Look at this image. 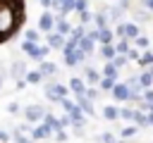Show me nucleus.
Instances as JSON below:
<instances>
[{
	"mask_svg": "<svg viewBox=\"0 0 153 143\" xmlns=\"http://www.w3.org/2000/svg\"><path fill=\"white\" fill-rule=\"evenodd\" d=\"M22 21V0H0V41L10 38V33Z\"/></svg>",
	"mask_w": 153,
	"mask_h": 143,
	"instance_id": "obj_1",
	"label": "nucleus"
},
{
	"mask_svg": "<svg viewBox=\"0 0 153 143\" xmlns=\"http://www.w3.org/2000/svg\"><path fill=\"white\" fill-rule=\"evenodd\" d=\"M22 50H24L31 60H43V57L50 52L48 45H38V43H31V41H24V43H22Z\"/></svg>",
	"mask_w": 153,
	"mask_h": 143,
	"instance_id": "obj_2",
	"label": "nucleus"
},
{
	"mask_svg": "<svg viewBox=\"0 0 153 143\" xmlns=\"http://www.w3.org/2000/svg\"><path fill=\"white\" fill-rule=\"evenodd\" d=\"M45 112H48V110L41 107V105H29V107L24 110V117H26L29 124H38V122H43V114H45Z\"/></svg>",
	"mask_w": 153,
	"mask_h": 143,
	"instance_id": "obj_3",
	"label": "nucleus"
},
{
	"mask_svg": "<svg viewBox=\"0 0 153 143\" xmlns=\"http://www.w3.org/2000/svg\"><path fill=\"white\" fill-rule=\"evenodd\" d=\"M115 100H120V102H124V100H129V88H127V83H112V88L108 91Z\"/></svg>",
	"mask_w": 153,
	"mask_h": 143,
	"instance_id": "obj_4",
	"label": "nucleus"
},
{
	"mask_svg": "<svg viewBox=\"0 0 153 143\" xmlns=\"http://www.w3.org/2000/svg\"><path fill=\"white\" fill-rule=\"evenodd\" d=\"M50 133H53V129L45 124V122H38L33 129H31V138H36V141H43V138H50Z\"/></svg>",
	"mask_w": 153,
	"mask_h": 143,
	"instance_id": "obj_5",
	"label": "nucleus"
},
{
	"mask_svg": "<svg viewBox=\"0 0 153 143\" xmlns=\"http://www.w3.org/2000/svg\"><path fill=\"white\" fill-rule=\"evenodd\" d=\"M74 98H76L74 102L79 105V110H81L84 114H93V112H96V110H93V100H88L84 93H81V95H74Z\"/></svg>",
	"mask_w": 153,
	"mask_h": 143,
	"instance_id": "obj_6",
	"label": "nucleus"
},
{
	"mask_svg": "<svg viewBox=\"0 0 153 143\" xmlns=\"http://www.w3.org/2000/svg\"><path fill=\"white\" fill-rule=\"evenodd\" d=\"M53 24H55V17L50 14V12H45V14H41V19H38V29L41 31H53Z\"/></svg>",
	"mask_w": 153,
	"mask_h": 143,
	"instance_id": "obj_7",
	"label": "nucleus"
},
{
	"mask_svg": "<svg viewBox=\"0 0 153 143\" xmlns=\"http://www.w3.org/2000/svg\"><path fill=\"white\" fill-rule=\"evenodd\" d=\"M55 72H57V64H53V62H41V64H38V74H41L43 79L55 76Z\"/></svg>",
	"mask_w": 153,
	"mask_h": 143,
	"instance_id": "obj_8",
	"label": "nucleus"
},
{
	"mask_svg": "<svg viewBox=\"0 0 153 143\" xmlns=\"http://www.w3.org/2000/svg\"><path fill=\"white\" fill-rule=\"evenodd\" d=\"M67 88H69V93H74V95H81V93H84V88H86V83H84V79H79V76H72Z\"/></svg>",
	"mask_w": 153,
	"mask_h": 143,
	"instance_id": "obj_9",
	"label": "nucleus"
},
{
	"mask_svg": "<svg viewBox=\"0 0 153 143\" xmlns=\"http://www.w3.org/2000/svg\"><path fill=\"white\" fill-rule=\"evenodd\" d=\"M93 43H96V41H91L88 36H81V38L76 41V48H79V50H84V52H86V57H88V55H93V52H91V50H93Z\"/></svg>",
	"mask_w": 153,
	"mask_h": 143,
	"instance_id": "obj_10",
	"label": "nucleus"
},
{
	"mask_svg": "<svg viewBox=\"0 0 153 143\" xmlns=\"http://www.w3.org/2000/svg\"><path fill=\"white\" fill-rule=\"evenodd\" d=\"M45 91L55 93L57 98H67V95H69V88H67V86H62V83H48V86H45Z\"/></svg>",
	"mask_w": 153,
	"mask_h": 143,
	"instance_id": "obj_11",
	"label": "nucleus"
},
{
	"mask_svg": "<svg viewBox=\"0 0 153 143\" xmlns=\"http://www.w3.org/2000/svg\"><path fill=\"white\" fill-rule=\"evenodd\" d=\"M26 72H29V69H26L24 62H12V67H10V76H14V79H22Z\"/></svg>",
	"mask_w": 153,
	"mask_h": 143,
	"instance_id": "obj_12",
	"label": "nucleus"
},
{
	"mask_svg": "<svg viewBox=\"0 0 153 143\" xmlns=\"http://www.w3.org/2000/svg\"><path fill=\"white\" fill-rule=\"evenodd\" d=\"M141 31L136 24H122V38H136Z\"/></svg>",
	"mask_w": 153,
	"mask_h": 143,
	"instance_id": "obj_13",
	"label": "nucleus"
},
{
	"mask_svg": "<svg viewBox=\"0 0 153 143\" xmlns=\"http://www.w3.org/2000/svg\"><path fill=\"white\" fill-rule=\"evenodd\" d=\"M62 45H65V36H60V33H48V48L62 50Z\"/></svg>",
	"mask_w": 153,
	"mask_h": 143,
	"instance_id": "obj_14",
	"label": "nucleus"
},
{
	"mask_svg": "<svg viewBox=\"0 0 153 143\" xmlns=\"http://www.w3.org/2000/svg\"><path fill=\"white\" fill-rule=\"evenodd\" d=\"M103 117H105L108 122H117V119H120V107H115V105L103 107Z\"/></svg>",
	"mask_w": 153,
	"mask_h": 143,
	"instance_id": "obj_15",
	"label": "nucleus"
},
{
	"mask_svg": "<svg viewBox=\"0 0 153 143\" xmlns=\"http://www.w3.org/2000/svg\"><path fill=\"white\" fill-rule=\"evenodd\" d=\"M53 29H55V33L65 36V33H69V29H72V26H69V24H67V21H65L62 17H57V21L53 24Z\"/></svg>",
	"mask_w": 153,
	"mask_h": 143,
	"instance_id": "obj_16",
	"label": "nucleus"
},
{
	"mask_svg": "<svg viewBox=\"0 0 153 143\" xmlns=\"http://www.w3.org/2000/svg\"><path fill=\"white\" fill-rule=\"evenodd\" d=\"M131 122L139 126V129H143V126H148V117L141 112V110H134V117H131Z\"/></svg>",
	"mask_w": 153,
	"mask_h": 143,
	"instance_id": "obj_17",
	"label": "nucleus"
},
{
	"mask_svg": "<svg viewBox=\"0 0 153 143\" xmlns=\"http://www.w3.org/2000/svg\"><path fill=\"white\" fill-rule=\"evenodd\" d=\"M84 79L88 81V83H98V79H100V74L93 69V67H84Z\"/></svg>",
	"mask_w": 153,
	"mask_h": 143,
	"instance_id": "obj_18",
	"label": "nucleus"
},
{
	"mask_svg": "<svg viewBox=\"0 0 153 143\" xmlns=\"http://www.w3.org/2000/svg\"><path fill=\"white\" fill-rule=\"evenodd\" d=\"M96 41H100V43H112V31H110L108 26L98 29V38H96Z\"/></svg>",
	"mask_w": 153,
	"mask_h": 143,
	"instance_id": "obj_19",
	"label": "nucleus"
},
{
	"mask_svg": "<svg viewBox=\"0 0 153 143\" xmlns=\"http://www.w3.org/2000/svg\"><path fill=\"white\" fill-rule=\"evenodd\" d=\"M117 74H120V69H117V67H115V64H112V62L108 60V62H105V67H103V76H110V79H117Z\"/></svg>",
	"mask_w": 153,
	"mask_h": 143,
	"instance_id": "obj_20",
	"label": "nucleus"
},
{
	"mask_svg": "<svg viewBox=\"0 0 153 143\" xmlns=\"http://www.w3.org/2000/svg\"><path fill=\"white\" fill-rule=\"evenodd\" d=\"M100 55L105 57V60H112L117 52H115V45L112 43H103V48H100Z\"/></svg>",
	"mask_w": 153,
	"mask_h": 143,
	"instance_id": "obj_21",
	"label": "nucleus"
},
{
	"mask_svg": "<svg viewBox=\"0 0 153 143\" xmlns=\"http://www.w3.org/2000/svg\"><path fill=\"white\" fill-rule=\"evenodd\" d=\"M24 81H26V83H41L43 76H41L38 69H36V72H26V74H24Z\"/></svg>",
	"mask_w": 153,
	"mask_h": 143,
	"instance_id": "obj_22",
	"label": "nucleus"
},
{
	"mask_svg": "<svg viewBox=\"0 0 153 143\" xmlns=\"http://www.w3.org/2000/svg\"><path fill=\"white\" fill-rule=\"evenodd\" d=\"M136 133H139V126H136V124H129V126H124V129L120 131L122 138H131V136H136Z\"/></svg>",
	"mask_w": 153,
	"mask_h": 143,
	"instance_id": "obj_23",
	"label": "nucleus"
},
{
	"mask_svg": "<svg viewBox=\"0 0 153 143\" xmlns=\"http://www.w3.org/2000/svg\"><path fill=\"white\" fill-rule=\"evenodd\" d=\"M127 50H129V38H122V41H117V43H115V52L124 55Z\"/></svg>",
	"mask_w": 153,
	"mask_h": 143,
	"instance_id": "obj_24",
	"label": "nucleus"
},
{
	"mask_svg": "<svg viewBox=\"0 0 153 143\" xmlns=\"http://www.w3.org/2000/svg\"><path fill=\"white\" fill-rule=\"evenodd\" d=\"M12 138H14V143H31V138H26L24 131H19V129H12Z\"/></svg>",
	"mask_w": 153,
	"mask_h": 143,
	"instance_id": "obj_25",
	"label": "nucleus"
},
{
	"mask_svg": "<svg viewBox=\"0 0 153 143\" xmlns=\"http://www.w3.org/2000/svg\"><path fill=\"white\" fill-rule=\"evenodd\" d=\"M115 81H117V79H110V76H103V79H98V86H100L103 91H110Z\"/></svg>",
	"mask_w": 153,
	"mask_h": 143,
	"instance_id": "obj_26",
	"label": "nucleus"
},
{
	"mask_svg": "<svg viewBox=\"0 0 153 143\" xmlns=\"http://www.w3.org/2000/svg\"><path fill=\"white\" fill-rule=\"evenodd\" d=\"M122 10H124L122 5H117V7H110V10H108V19H120V17H122Z\"/></svg>",
	"mask_w": 153,
	"mask_h": 143,
	"instance_id": "obj_27",
	"label": "nucleus"
},
{
	"mask_svg": "<svg viewBox=\"0 0 153 143\" xmlns=\"http://www.w3.org/2000/svg\"><path fill=\"white\" fill-rule=\"evenodd\" d=\"M84 33H86V31H84V26H74V29H69V38H72V41H79Z\"/></svg>",
	"mask_w": 153,
	"mask_h": 143,
	"instance_id": "obj_28",
	"label": "nucleus"
},
{
	"mask_svg": "<svg viewBox=\"0 0 153 143\" xmlns=\"http://www.w3.org/2000/svg\"><path fill=\"white\" fill-rule=\"evenodd\" d=\"M110 62H112V64H115V67H117V69H122V67H124V64H127V62H129V60H127V57H124V55H120V52H117V55H115V57H112V60H110Z\"/></svg>",
	"mask_w": 153,
	"mask_h": 143,
	"instance_id": "obj_29",
	"label": "nucleus"
},
{
	"mask_svg": "<svg viewBox=\"0 0 153 143\" xmlns=\"http://www.w3.org/2000/svg\"><path fill=\"white\" fill-rule=\"evenodd\" d=\"M139 83H141L143 88H151V83H153V76H151L148 72H143V74L139 76Z\"/></svg>",
	"mask_w": 153,
	"mask_h": 143,
	"instance_id": "obj_30",
	"label": "nucleus"
},
{
	"mask_svg": "<svg viewBox=\"0 0 153 143\" xmlns=\"http://www.w3.org/2000/svg\"><path fill=\"white\" fill-rule=\"evenodd\" d=\"M24 33H26V41H31V43H38V36H41V33H38L36 29H26Z\"/></svg>",
	"mask_w": 153,
	"mask_h": 143,
	"instance_id": "obj_31",
	"label": "nucleus"
},
{
	"mask_svg": "<svg viewBox=\"0 0 153 143\" xmlns=\"http://www.w3.org/2000/svg\"><path fill=\"white\" fill-rule=\"evenodd\" d=\"M136 62H141V64H151V62H153V52H151V50H146L143 55H139V60H136Z\"/></svg>",
	"mask_w": 153,
	"mask_h": 143,
	"instance_id": "obj_32",
	"label": "nucleus"
},
{
	"mask_svg": "<svg viewBox=\"0 0 153 143\" xmlns=\"http://www.w3.org/2000/svg\"><path fill=\"white\" fill-rule=\"evenodd\" d=\"M120 117H122V119H127V122H131L134 110H129V107H120Z\"/></svg>",
	"mask_w": 153,
	"mask_h": 143,
	"instance_id": "obj_33",
	"label": "nucleus"
},
{
	"mask_svg": "<svg viewBox=\"0 0 153 143\" xmlns=\"http://www.w3.org/2000/svg\"><path fill=\"white\" fill-rule=\"evenodd\" d=\"M134 45H136V48H148V38H146V36H136V38H134Z\"/></svg>",
	"mask_w": 153,
	"mask_h": 143,
	"instance_id": "obj_34",
	"label": "nucleus"
},
{
	"mask_svg": "<svg viewBox=\"0 0 153 143\" xmlns=\"http://www.w3.org/2000/svg\"><path fill=\"white\" fill-rule=\"evenodd\" d=\"M141 100H143V102H153V91H151V88H143V91H141Z\"/></svg>",
	"mask_w": 153,
	"mask_h": 143,
	"instance_id": "obj_35",
	"label": "nucleus"
},
{
	"mask_svg": "<svg viewBox=\"0 0 153 143\" xmlns=\"http://www.w3.org/2000/svg\"><path fill=\"white\" fill-rule=\"evenodd\" d=\"M146 19H148V12H146V10L134 12V21H146Z\"/></svg>",
	"mask_w": 153,
	"mask_h": 143,
	"instance_id": "obj_36",
	"label": "nucleus"
},
{
	"mask_svg": "<svg viewBox=\"0 0 153 143\" xmlns=\"http://www.w3.org/2000/svg\"><path fill=\"white\" fill-rule=\"evenodd\" d=\"M124 57H127V60H139V50H136V48H129V50L124 52Z\"/></svg>",
	"mask_w": 153,
	"mask_h": 143,
	"instance_id": "obj_37",
	"label": "nucleus"
},
{
	"mask_svg": "<svg viewBox=\"0 0 153 143\" xmlns=\"http://www.w3.org/2000/svg\"><path fill=\"white\" fill-rule=\"evenodd\" d=\"M91 17H93V14H91L88 10H81V12H79V19H81L84 24H86V21H91Z\"/></svg>",
	"mask_w": 153,
	"mask_h": 143,
	"instance_id": "obj_38",
	"label": "nucleus"
},
{
	"mask_svg": "<svg viewBox=\"0 0 153 143\" xmlns=\"http://www.w3.org/2000/svg\"><path fill=\"white\" fill-rule=\"evenodd\" d=\"M105 24H108V19H105L103 14H96V29H103Z\"/></svg>",
	"mask_w": 153,
	"mask_h": 143,
	"instance_id": "obj_39",
	"label": "nucleus"
},
{
	"mask_svg": "<svg viewBox=\"0 0 153 143\" xmlns=\"http://www.w3.org/2000/svg\"><path fill=\"white\" fill-rule=\"evenodd\" d=\"M19 110H22V107H19L17 102H10V105H7V112H10V114H17Z\"/></svg>",
	"mask_w": 153,
	"mask_h": 143,
	"instance_id": "obj_40",
	"label": "nucleus"
},
{
	"mask_svg": "<svg viewBox=\"0 0 153 143\" xmlns=\"http://www.w3.org/2000/svg\"><path fill=\"white\" fill-rule=\"evenodd\" d=\"M57 122H60V126H62V129H65V126H72V119H69V114H67V117H60Z\"/></svg>",
	"mask_w": 153,
	"mask_h": 143,
	"instance_id": "obj_41",
	"label": "nucleus"
},
{
	"mask_svg": "<svg viewBox=\"0 0 153 143\" xmlns=\"http://www.w3.org/2000/svg\"><path fill=\"white\" fill-rule=\"evenodd\" d=\"M100 143H115V136L112 133H103L100 136Z\"/></svg>",
	"mask_w": 153,
	"mask_h": 143,
	"instance_id": "obj_42",
	"label": "nucleus"
},
{
	"mask_svg": "<svg viewBox=\"0 0 153 143\" xmlns=\"http://www.w3.org/2000/svg\"><path fill=\"white\" fill-rule=\"evenodd\" d=\"M74 10H86V0H74Z\"/></svg>",
	"mask_w": 153,
	"mask_h": 143,
	"instance_id": "obj_43",
	"label": "nucleus"
},
{
	"mask_svg": "<svg viewBox=\"0 0 153 143\" xmlns=\"http://www.w3.org/2000/svg\"><path fill=\"white\" fill-rule=\"evenodd\" d=\"M55 138H57V141L62 143V141H67V133H65V131L60 129V131H55Z\"/></svg>",
	"mask_w": 153,
	"mask_h": 143,
	"instance_id": "obj_44",
	"label": "nucleus"
},
{
	"mask_svg": "<svg viewBox=\"0 0 153 143\" xmlns=\"http://www.w3.org/2000/svg\"><path fill=\"white\" fill-rule=\"evenodd\" d=\"M7 141H10V133H7V131H2V129H0V143H7Z\"/></svg>",
	"mask_w": 153,
	"mask_h": 143,
	"instance_id": "obj_45",
	"label": "nucleus"
},
{
	"mask_svg": "<svg viewBox=\"0 0 153 143\" xmlns=\"http://www.w3.org/2000/svg\"><path fill=\"white\" fill-rule=\"evenodd\" d=\"M146 117H148V126H153V112H151V110H148V114H146Z\"/></svg>",
	"mask_w": 153,
	"mask_h": 143,
	"instance_id": "obj_46",
	"label": "nucleus"
},
{
	"mask_svg": "<svg viewBox=\"0 0 153 143\" xmlns=\"http://www.w3.org/2000/svg\"><path fill=\"white\" fill-rule=\"evenodd\" d=\"M38 2H41L43 7H50V0H38Z\"/></svg>",
	"mask_w": 153,
	"mask_h": 143,
	"instance_id": "obj_47",
	"label": "nucleus"
},
{
	"mask_svg": "<svg viewBox=\"0 0 153 143\" xmlns=\"http://www.w3.org/2000/svg\"><path fill=\"white\" fill-rule=\"evenodd\" d=\"M146 67H148V69H146V72H148V74H151V76H153V62H151V64H146Z\"/></svg>",
	"mask_w": 153,
	"mask_h": 143,
	"instance_id": "obj_48",
	"label": "nucleus"
},
{
	"mask_svg": "<svg viewBox=\"0 0 153 143\" xmlns=\"http://www.w3.org/2000/svg\"><path fill=\"white\" fill-rule=\"evenodd\" d=\"M146 7H148V10H153V0H146Z\"/></svg>",
	"mask_w": 153,
	"mask_h": 143,
	"instance_id": "obj_49",
	"label": "nucleus"
},
{
	"mask_svg": "<svg viewBox=\"0 0 153 143\" xmlns=\"http://www.w3.org/2000/svg\"><path fill=\"white\" fill-rule=\"evenodd\" d=\"M120 143H127V138H122V141H120Z\"/></svg>",
	"mask_w": 153,
	"mask_h": 143,
	"instance_id": "obj_50",
	"label": "nucleus"
},
{
	"mask_svg": "<svg viewBox=\"0 0 153 143\" xmlns=\"http://www.w3.org/2000/svg\"><path fill=\"white\" fill-rule=\"evenodd\" d=\"M0 86H2V76H0Z\"/></svg>",
	"mask_w": 153,
	"mask_h": 143,
	"instance_id": "obj_51",
	"label": "nucleus"
}]
</instances>
